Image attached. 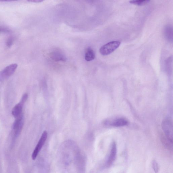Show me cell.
Listing matches in <instances>:
<instances>
[{
	"label": "cell",
	"mask_w": 173,
	"mask_h": 173,
	"mask_svg": "<svg viewBox=\"0 0 173 173\" xmlns=\"http://www.w3.org/2000/svg\"><path fill=\"white\" fill-rule=\"evenodd\" d=\"M17 67V64H13L5 68L0 72V81L3 80L11 76L16 71Z\"/></svg>",
	"instance_id": "obj_3"
},
{
	"label": "cell",
	"mask_w": 173,
	"mask_h": 173,
	"mask_svg": "<svg viewBox=\"0 0 173 173\" xmlns=\"http://www.w3.org/2000/svg\"><path fill=\"white\" fill-rule=\"evenodd\" d=\"M47 137L48 133L47 131H45L42 133L36 146L33 152L32 156L33 160H35L36 158L39 153L41 148L44 145Z\"/></svg>",
	"instance_id": "obj_4"
},
{
	"label": "cell",
	"mask_w": 173,
	"mask_h": 173,
	"mask_svg": "<svg viewBox=\"0 0 173 173\" xmlns=\"http://www.w3.org/2000/svg\"><path fill=\"white\" fill-rule=\"evenodd\" d=\"M162 127L165 137L173 143V131L172 121L169 119H166L163 121Z\"/></svg>",
	"instance_id": "obj_2"
},
{
	"label": "cell",
	"mask_w": 173,
	"mask_h": 173,
	"mask_svg": "<svg viewBox=\"0 0 173 173\" xmlns=\"http://www.w3.org/2000/svg\"><path fill=\"white\" fill-rule=\"evenodd\" d=\"M162 141L164 146L168 149L171 150L172 149V142L170 141L166 137L162 138Z\"/></svg>",
	"instance_id": "obj_12"
},
{
	"label": "cell",
	"mask_w": 173,
	"mask_h": 173,
	"mask_svg": "<svg viewBox=\"0 0 173 173\" xmlns=\"http://www.w3.org/2000/svg\"><path fill=\"white\" fill-rule=\"evenodd\" d=\"M50 56V58L56 62H65L66 61L65 56L61 50L58 49H56L51 51Z\"/></svg>",
	"instance_id": "obj_6"
},
{
	"label": "cell",
	"mask_w": 173,
	"mask_h": 173,
	"mask_svg": "<svg viewBox=\"0 0 173 173\" xmlns=\"http://www.w3.org/2000/svg\"><path fill=\"white\" fill-rule=\"evenodd\" d=\"M16 119L13 124V128L15 131V136H17L21 131L24 125V120L22 115Z\"/></svg>",
	"instance_id": "obj_5"
},
{
	"label": "cell",
	"mask_w": 173,
	"mask_h": 173,
	"mask_svg": "<svg viewBox=\"0 0 173 173\" xmlns=\"http://www.w3.org/2000/svg\"><path fill=\"white\" fill-rule=\"evenodd\" d=\"M172 28L170 26L165 27L164 33L165 37L167 40L170 41H172Z\"/></svg>",
	"instance_id": "obj_11"
},
{
	"label": "cell",
	"mask_w": 173,
	"mask_h": 173,
	"mask_svg": "<svg viewBox=\"0 0 173 173\" xmlns=\"http://www.w3.org/2000/svg\"><path fill=\"white\" fill-rule=\"evenodd\" d=\"M121 42L119 41H113L108 43L102 46L99 50V52L103 56L110 55L119 47Z\"/></svg>",
	"instance_id": "obj_1"
},
{
	"label": "cell",
	"mask_w": 173,
	"mask_h": 173,
	"mask_svg": "<svg viewBox=\"0 0 173 173\" xmlns=\"http://www.w3.org/2000/svg\"><path fill=\"white\" fill-rule=\"evenodd\" d=\"M24 103L20 102L15 105L12 110V114L13 117L16 118L21 116L23 106Z\"/></svg>",
	"instance_id": "obj_8"
},
{
	"label": "cell",
	"mask_w": 173,
	"mask_h": 173,
	"mask_svg": "<svg viewBox=\"0 0 173 173\" xmlns=\"http://www.w3.org/2000/svg\"><path fill=\"white\" fill-rule=\"evenodd\" d=\"M117 146L115 142H113L112 143L111 149L109 157L107 162V166L108 167H110L115 161L117 157Z\"/></svg>",
	"instance_id": "obj_7"
},
{
	"label": "cell",
	"mask_w": 173,
	"mask_h": 173,
	"mask_svg": "<svg viewBox=\"0 0 173 173\" xmlns=\"http://www.w3.org/2000/svg\"><path fill=\"white\" fill-rule=\"evenodd\" d=\"M7 32V30H5L4 28H0V32Z\"/></svg>",
	"instance_id": "obj_17"
},
{
	"label": "cell",
	"mask_w": 173,
	"mask_h": 173,
	"mask_svg": "<svg viewBox=\"0 0 173 173\" xmlns=\"http://www.w3.org/2000/svg\"><path fill=\"white\" fill-rule=\"evenodd\" d=\"M13 42V39L12 37L9 38L7 41V45L8 47H11Z\"/></svg>",
	"instance_id": "obj_15"
},
{
	"label": "cell",
	"mask_w": 173,
	"mask_h": 173,
	"mask_svg": "<svg viewBox=\"0 0 173 173\" xmlns=\"http://www.w3.org/2000/svg\"><path fill=\"white\" fill-rule=\"evenodd\" d=\"M43 1H41V0H33V1H29L30 2H37V3L42 2Z\"/></svg>",
	"instance_id": "obj_16"
},
{
	"label": "cell",
	"mask_w": 173,
	"mask_h": 173,
	"mask_svg": "<svg viewBox=\"0 0 173 173\" xmlns=\"http://www.w3.org/2000/svg\"><path fill=\"white\" fill-rule=\"evenodd\" d=\"M95 53L94 51L91 48H88L86 51L85 54V60L87 61H91L95 58Z\"/></svg>",
	"instance_id": "obj_10"
},
{
	"label": "cell",
	"mask_w": 173,
	"mask_h": 173,
	"mask_svg": "<svg viewBox=\"0 0 173 173\" xmlns=\"http://www.w3.org/2000/svg\"><path fill=\"white\" fill-rule=\"evenodd\" d=\"M152 166L154 171L156 173L158 172L159 170V166L158 163L155 160H154L152 162Z\"/></svg>",
	"instance_id": "obj_14"
},
{
	"label": "cell",
	"mask_w": 173,
	"mask_h": 173,
	"mask_svg": "<svg viewBox=\"0 0 173 173\" xmlns=\"http://www.w3.org/2000/svg\"><path fill=\"white\" fill-rule=\"evenodd\" d=\"M149 1H150L148 0H142V1H131L129 2L131 4L141 6L148 4Z\"/></svg>",
	"instance_id": "obj_13"
},
{
	"label": "cell",
	"mask_w": 173,
	"mask_h": 173,
	"mask_svg": "<svg viewBox=\"0 0 173 173\" xmlns=\"http://www.w3.org/2000/svg\"><path fill=\"white\" fill-rule=\"evenodd\" d=\"M128 123V121L125 118H120L114 120L111 125L115 127H121L125 126Z\"/></svg>",
	"instance_id": "obj_9"
}]
</instances>
